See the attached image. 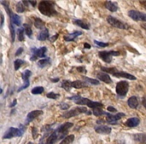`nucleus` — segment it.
<instances>
[{"label": "nucleus", "mask_w": 146, "mask_h": 144, "mask_svg": "<svg viewBox=\"0 0 146 144\" xmlns=\"http://www.w3.org/2000/svg\"><path fill=\"white\" fill-rule=\"evenodd\" d=\"M38 9L42 14L47 16H52L57 13L54 9V4L50 1H41L38 5Z\"/></svg>", "instance_id": "nucleus-1"}, {"label": "nucleus", "mask_w": 146, "mask_h": 144, "mask_svg": "<svg viewBox=\"0 0 146 144\" xmlns=\"http://www.w3.org/2000/svg\"><path fill=\"white\" fill-rule=\"evenodd\" d=\"M69 99L71 100H74V101L76 102V104H81V105H87L89 106V107L93 108V109H95V108H100L103 106V104L100 103V102H94V101H91V100L87 99V98H83L81 97V96H72V97H69Z\"/></svg>", "instance_id": "nucleus-2"}, {"label": "nucleus", "mask_w": 146, "mask_h": 144, "mask_svg": "<svg viewBox=\"0 0 146 144\" xmlns=\"http://www.w3.org/2000/svg\"><path fill=\"white\" fill-rule=\"evenodd\" d=\"M102 70L104 72H109L112 75H114L115 77H122V78H126V79H131V80H135V76L131 75V74L127 73V72H123V71H117L115 68H104L102 67Z\"/></svg>", "instance_id": "nucleus-3"}, {"label": "nucleus", "mask_w": 146, "mask_h": 144, "mask_svg": "<svg viewBox=\"0 0 146 144\" xmlns=\"http://www.w3.org/2000/svg\"><path fill=\"white\" fill-rule=\"evenodd\" d=\"M128 90H129V84H128L127 81H120L116 85V93L121 97L127 94Z\"/></svg>", "instance_id": "nucleus-4"}, {"label": "nucleus", "mask_w": 146, "mask_h": 144, "mask_svg": "<svg viewBox=\"0 0 146 144\" xmlns=\"http://www.w3.org/2000/svg\"><path fill=\"white\" fill-rule=\"evenodd\" d=\"M1 4L4 5L5 9H6V11L8 12V14L10 15L11 23H12V24H14V25H17V26L21 25V19H20V17H19L18 15H16V14H14V13L11 12V10L9 9V6H8V4H7V2H5V1H2V2H1Z\"/></svg>", "instance_id": "nucleus-5"}, {"label": "nucleus", "mask_w": 146, "mask_h": 144, "mask_svg": "<svg viewBox=\"0 0 146 144\" xmlns=\"http://www.w3.org/2000/svg\"><path fill=\"white\" fill-rule=\"evenodd\" d=\"M81 113H88L87 109H86L85 107H76L74 108V109H71L69 110L68 112H65L64 114H63V116H64L65 118H70V117H73V116H76V115H79V114Z\"/></svg>", "instance_id": "nucleus-6"}, {"label": "nucleus", "mask_w": 146, "mask_h": 144, "mask_svg": "<svg viewBox=\"0 0 146 144\" xmlns=\"http://www.w3.org/2000/svg\"><path fill=\"white\" fill-rule=\"evenodd\" d=\"M23 134V130H20L19 128H14V127H10L6 132H5L3 138L4 139H8V138H12V137H19Z\"/></svg>", "instance_id": "nucleus-7"}, {"label": "nucleus", "mask_w": 146, "mask_h": 144, "mask_svg": "<svg viewBox=\"0 0 146 144\" xmlns=\"http://www.w3.org/2000/svg\"><path fill=\"white\" fill-rule=\"evenodd\" d=\"M107 22L109 23L111 26L116 27V28H119V29H128V25L126 23L122 22V21L118 20V19L114 18L112 16H109L107 18Z\"/></svg>", "instance_id": "nucleus-8"}, {"label": "nucleus", "mask_w": 146, "mask_h": 144, "mask_svg": "<svg viewBox=\"0 0 146 144\" xmlns=\"http://www.w3.org/2000/svg\"><path fill=\"white\" fill-rule=\"evenodd\" d=\"M119 54L120 53L117 52V51H100L99 52L100 58L107 63L111 62V57L112 56H118Z\"/></svg>", "instance_id": "nucleus-9"}, {"label": "nucleus", "mask_w": 146, "mask_h": 144, "mask_svg": "<svg viewBox=\"0 0 146 144\" xmlns=\"http://www.w3.org/2000/svg\"><path fill=\"white\" fill-rule=\"evenodd\" d=\"M33 52L32 56H31V61H35L37 58H43L45 57V53H46V47H41V48H32L31 49Z\"/></svg>", "instance_id": "nucleus-10"}, {"label": "nucleus", "mask_w": 146, "mask_h": 144, "mask_svg": "<svg viewBox=\"0 0 146 144\" xmlns=\"http://www.w3.org/2000/svg\"><path fill=\"white\" fill-rule=\"evenodd\" d=\"M130 18H132L135 21H145L146 22V14L145 13L139 12V11H135V10H130L128 12Z\"/></svg>", "instance_id": "nucleus-11"}, {"label": "nucleus", "mask_w": 146, "mask_h": 144, "mask_svg": "<svg viewBox=\"0 0 146 144\" xmlns=\"http://www.w3.org/2000/svg\"><path fill=\"white\" fill-rule=\"evenodd\" d=\"M73 126L72 123H70V122H66V123L62 124V125H60L58 128H57V133H58L59 135V138L63 137L64 135H66L67 134V131H68L69 129H70L71 127Z\"/></svg>", "instance_id": "nucleus-12"}, {"label": "nucleus", "mask_w": 146, "mask_h": 144, "mask_svg": "<svg viewBox=\"0 0 146 144\" xmlns=\"http://www.w3.org/2000/svg\"><path fill=\"white\" fill-rule=\"evenodd\" d=\"M105 115L107 116L106 121H107L108 123L109 124H116L120 118L123 117L124 114L123 113H117V114H115V115H112V114H110V113H106Z\"/></svg>", "instance_id": "nucleus-13"}, {"label": "nucleus", "mask_w": 146, "mask_h": 144, "mask_svg": "<svg viewBox=\"0 0 146 144\" xmlns=\"http://www.w3.org/2000/svg\"><path fill=\"white\" fill-rule=\"evenodd\" d=\"M30 75H31V72L29 70L24 71V73L22 74V78H23V80L25 81V84H24V85H22L20 88H19V89H18L19 92L22 91L23 89H25V88H27L29 86V80H28V78L30 77Z\"/></svg>", "instance_id": "nucleus-14"}, {"label": "nucleus", "mask_w": 146, "mask_h": 144, "mask_svg": "<svg viewBox=\"0 0 146 144\" xmlns=\"http://www.w3.org/2000/svg\"><path fill=\"white\" fill-rule=\"evenodd\" d=\"M95 131L97 132V133H100V134H109L110 132H111V128L108 127V126H105V125L96 126Z\"/></svg>", "instance_id": "nucleus-15"}, {"label": "nucleus", "mask_w": 146, "mask_h": 144, "mask_svg": "<svg viewBox=\"0 0 146 144\" xmlns=\"http://www.w3.org/2000/svg\"><path fill=\"white\" fill-rule=\"evenodd\" d=\"M97 78L98 80H101V81L105 82V83H111V78L108 74L104 73V72H99L97 73Z\"/></svg>", "instance_id": "nucleus-16"}, {"label": "nucleus", "mask_w": 146, "mask_h": 144, "mask_svg": "<svg viewBox=\"0 0 146 144\" xmlns=\"http://www.w3.org/2000/svg\"><path fill=\"white\" fill-rule=\"evenodd\" d=\"M58 139H59V135H58V133H57L56 130H55L53 133H51L50 135L48 136V139H47L46 144H54Z\"/></svg>", "instance_id": "nucleus-17"}, {"label": "nucleus", "mask_w": 146, "mask_h": 144, "mask_svg": "<svg viewBox=\"0 0 146 144\" xmlns=\"http://www.w3.org/2000/svg\"><path fill=\"white\" fill-rule=\"evenodd\" d=\"M42 113V111L41 110H34V111H32V112H30V113L27 115V119H26V121L27 122H30V121H32V120H34L35 118H37L38 117L40 114Z\"/></svg>", "instance_id": "nucleus-18"}, {"label": "nucleus", "mask_w": 146, "mask_h": 144, "mask_svg": "<svg viewBox=\"0 0 146 144\" xmlns=\"http://www.w3.org/2000/svg\"><path fill=\"white\" fill-rule=\"evenodd\" d=\"M139 122H140L139 118L133 117V118L128 119L125 124H126V126H128V127H135V126H137L138 124H139Z\"/></svg>", "instance_id": "nucleus-19"}, {"label": "nucleus", "mask_w": 146, "mask_h": 144, "mask_svg": "<svg viewBox=\"0 0 146 144\" xmlns=\"http://www.w3.org/2000/svg\"><path fill=\"white\" fill-rule=\"evenodd\" d=\"M127 104L130 106L131 108H133V109H136V108L138 107V99L135 97V96H132V97H130L129 99H128L127 101Z\"/></svg>", "instance_id": "nucleus-20"}, {"label": "nucleus", "mask_w": 146, "mask_h": 144, "mask_svg": "<svg viewBox=\"0 0 146 144\" xmlns=\"http://www.w3.org/2000/svg\"><path fill=\"white\" fill-rule=\"evenodd\" d=\"M48 36H49L48 29H43V30L39 33V35H38V37H37V38H38V40H40V41H44V40H46V39L48 38Z\"/></svg>", "instance_id": "nucleus-21"}, {"label": "nucleus", "mask_w": 146, "mask_h": 144, "mask_svg": "<svg viewBox=\"0 0 146 144\" xmlns=\"http://www.w3.org/2000/svg\"><path fill=\"white\" fill-rule=\"evenodd\" d=\"M105 6H106V8H107L109 11H111V12H115V11H117V9H118L117 4L114 2H110V1H107V2L105 3Z\"/></svg>", "instance_id": "nucleus-22"}, {"label": "nucleus", "mask_w": 146, "mask_h": 144, "mask_svg": "<svg viewBox=\"0 0 146 144\" xmlns=\"http://www.w3.org/2000/svg\"><path fill=\"white\" fill-rule=\"evenodd\" d=\"M27 4H29L27 1H22V2H18L17 3V5H16V10L18 11L19 13H22V12H24L25 11V5H27Z\"/></svg>", "instance_id": "nucleus-23"}, {"label": "nucleus", "mask_w": 146, "mask_h": 144, "mask_svg": "<svg viewBox=\"0 0 146 144\" xmlns=\"http://www.w3.org/2000/svg\"><path fill=\"white\" fill-rule=\"evenodd\" d=\"M81 34H82V32H78V31H76V32L72 33V34H69V35H67V36H65L64 40L65 41H74L76 37L79 36V35H81Z\"/></svg>", "instance_id": "nucleus-24"}, {"label": "nucleus", "mask_w": 146, "mask_h": 144, "mask_svg": "<svg viewBox=\"0 0 146 144\" xmlns=\"http://www.w3.org/2000/svg\"><path fill=\"white\" fill-rule=\"evenodd\" d=\"M71 85H72V87L77 88V89H79V88L85 87V86L87 85V84H86L85 82H83V81H80V80H77V81L71 82Z\"/></svg>", "instance_id": "nucleus-25"}, {"label": "nucleus", "mask_w": 146, "mask_h": 144, "mask_svg": "<svg viewBox=\"0 0 146 144\" xmlns=\"http://www.w3.org/2000/svg\"><path fill=\"white\" fill-rule=\"evenodd\" d=\"M74 141V135H68L62 140L60 144H71Z\"/></svg>", "instance_id": "nucleus-26"}, {"label": "nucleus", "mask_w": 146, "mask_h": 144, "mask_svg": "<svg viewBox=\"0 0 146 144\" xmlns=\"http://www.w3.org/2000/svg\"><path fill=\"white\" fill-rule=\"evenodd\" d=\"M74 23H75L76 25H78V26L82 27L83 29H89L90 28V25L88 24V23H85L81 20H75L74 21Z\"/></svg>", "instance_id": "nucleus-27"}, {"label": "nucleus", "mask_w": 146, "mask_h": 144, "mask_svg": "<svg viewBox=\"0 0 146 144\" xmlns=\"http://www.w3.org/2000/svg\"><path fill=\"white\" fill-rule=\"evenodd\" d=\"M34 26L36 27V28H43V27H44V21L41 20L40 18H35Z\"/></svg>", "instance_id": "nucleus-28"}, {"label": "nucleus", "mask_w": 146, "mask_h": 144, "mask_svg": "<svg viewBox=\"0 0 146 144\" xmlns=\"http://www.w3.org/2000/svg\"><path fill=\"white\" fill-rule=\"evenodd\" d=\"M25 64H26L25 61L21 60V59H16V60L14 61V69L15 70H18L22 65H25Z\"/></svg>", "instance_id": "nucleus-29"}, {"label": "nucleus", "mask_w": 146, "mask_h": 144, "mask_svg": "<svg viewBox=\"0 0 146 144\" xmlns=\"http://www.w3.org/2000/svg\"><path fill=\"white\" fill-rule=\"evenodd\" d=\"M134 138L141 143H146V134H137L134 136Z\"/></svg>", "instance_id": "nucleus-30"}, {"label": "nucleus", "mask_w": 146, "mask_h": 144, "mask_svg": "<svg viewBox=\"0 0 146 144\" xmlns=\"http://www.w3.org/2000/svg\"><path fill=\"white\" fill-rule=\"evenodd\" d=\"M43 91H44V88L41 87V86H37V87L33 88V89L31 90V93L32 94H41V93H43Z\"/></svg>", "instance_id": "nucleus-31"}, {"label": "nucleus", "mask_w": 146, "mask_h": 144, "mask_svg": "<svg viewBox=\"0 0 146 144\" xmlns=\"http://www.w3.org/2000/svg\"><path fill=\"white\" fill-rule=\"evenodd\" d=\"M62 87L65 88V90L69 91V90H70V88L72 87V85H71V82L68 81V80H64V81L62 82Z\"/></svg>", "instance_id": "nucleus-32"}, {"label": "nucleus", "mask_w": 146, "mask_h": 144, "mask_svg": "<svg viewBox=\"0 0 146 144\" xmlns=\"http://www.w3.org/2000/svg\"><path fill=\"white\" fill-rule=\"evenodd\" d=\"M18 40L19 41H24V28H20V29H18Z\"/></svg>", "instance_id": "nucleus-33"}, {"label": "nucleus", "mask_w": 146, "mask_h": 144, "mask_svg": "<svg viewBox=\"0 0 146 144\" xmlns=\"http://www.w3.org/2000/svg\"><path fill=\"white\" fill-rule=\"evenodd\" d=\"M24 31L26 32L28 37H32V30H31L30 26L28 24H24Z\"/></svg>", "instance_id": "nucleus-34"}, {"label": "nucleus", "mask_w": 146, "mask_h": 144, "mask_svg": "<svg viewBox=\"0 0 146 144\" xmlns=\"http://www.w3.org/2000/svg\"><path fill=\"white\" fill-rule=\"evenodd\" d=\"M49 63H50V60H49V59H43V60H40L38 62V66L45 67V66H47V65H49Z\"/></svg>", "instance_id": "nucleus-35"}, {"label": "nucleus", "mask_w": 146, "mask_h": 144, "mask_svg": "<svg viewBox=\"0 0 146 144\" xmlns=\"http://www.w3.org/2000/svg\"><path fill=\"white\" fill-rule=\"evenodd\" d=\"M93 114L96 116H100V115H103V114H106V112H104L100 108H95V109H93Z\"/></svg>", "instance_id": "nucleus-36"}, {"label": "nucleus", "mask_w": 146, "mask_h": 144, "mask_svg": "<svg viewBox=\"0 0 146 144\" xmlns=\"http://www.w3.org/2000/svg\"><path fill=\"white\" fill-rule=\"evenodd\" d=\"M10 31H11V39H12V42L15 40V30H14V27H13V24L10 22Z\"/></svg>", "instance_id": "nucleus-37"}, {"label": "nucleus", "mask_w": 146, "mask_h": 144, "mask_svg": "<svg viewBox=\"0 0 146 144\" xmlns=\"http://www.w3.org/2000/svg\"><path fill=\"white\" fill-rule=\"evenodd\" d=\"M84 79H85L87 82H90V83L94 84V85H98V84H99V81H98V80H94V79H92V78L85 77V78H84Z\"/></svg>", "instance_id": "nucleus-38"}, {"label": "nucleus", "mask_w": 146, "mask_h": 144, "mask_svg": "<svg viewBox=\"0 0 146 144\" xmlns=\"http://www.w3.org/2000/svg\"><path fill=\"white\" fill-rule=\"evenodd\" d=\"M58 96H59V94H55V93H52V92L47 94V97L51 98V99H56V98H58Z\"/></svg>", "instance_id": "nucleus-39"}, {"label": "nucleus", "mask_w": 146, "mask_h": 144, "mask_svg": "<svg viewBox=\"0 0 146 144\" xmlns=\"http://www.w3.org/2000/svg\"><path fill=\"white\" fill-rule=\"evenodd\" d=\"M95 42L96 45H98V46H101V47H107L108 46V43H103V42H99V41H94Z\"/></svg>", "instance_id": "nucleus-40"}, {"label": "nucleus", "mask_w": 146, "mask_h": 144, "mask_svg": "<svg viewBox=\"0 0 146 144\" xmlns=\"http://www.w3.org/2000/svg\"><path fill=\"white\" fill-rule=\"evenodd\" d=\"M60 108H61V109H67V108H68V105H67V104H65V103H61L60 104Z\"/></svg>", "instance_id": "nucleus-41"}, {"label": "nucleus", "mask_w": 146, "mask_h": 144, "mask_svg": "<svg viewBox=\"0 0 146 144\" xmlns=\"http://www.w3.org/2000/svg\"><path fill=\"white\" fill-rule=\"evenodd\" d=\"M108 111H112V112H116V109L114 107H112V106H109V107L107 108Z\"/></svg>", "instance_id": "nucleus-42"}, {"label": "nucleus", "mask_w": 146, "mask_h": 144, "mask_svg": "<svg viewBox=\"0 0 146 144\" xmlns=\"http://www.w3.org/2000/svg\"><path fill=\"white\" fill-rule=\"evenodd\" d=\"M0 17H1V24H0V27L3 26V22H4V17H3L2 14H0Z\"/></svg>", "instance_id": "nucleus-43"}, {"label": "nucleus", "mask_w": 146, "mask_h": 144, "mask_svg": "<svg viewBox=\"0 0 146 144\" xmlns=\"http://www.w3.org/2000/svg\"><path fill=\"white\" fill-rule=\"evenodd\" d=\"M142 103H143V106L146 108V96H144L143 98H142Z\"/></svg>", "instance_id": "nucleus-44"}, {"label": "nucleus", "mask_w": 146, "mask_h": 144, "mask_svg": "<svg viewBox=\"0 0 146 144\" xmlns=\"http://www.w3.org/2000/svg\"><path fill=\"white\" fill-rule=\"evenodd\" d=\"M22 51H23V48H19L18 50H17V52H16V56H18V55L20 54Z\"/></svg>", "instance_id": "nucleus-45"}, {"label": "nucleus", "mask_w": 146, "mask_h": 144, "mask_svg": "<svg viewBox=\"0 0 146 144\" xmlns=\"http://www.w3.org/2000/svg\"><path fill=\"white\" fill-rule=\"evenodd\" d=\"M84 47H85L86 49H89L91 46H90V44H88V43H84Z\"/></svg>", "instance_id": "nucleus-46"}, {"label": "nucleus", "mask_w": 146, "mask_h": 144, "mask_svg": "<svg viewBox=\"0 0 146 144\" xmlns=\"http://www.w3.org/2000/svg\"><path fill=\"white\" fill-rule=\"evenodd\" d=\"M78 71H84L85 72V68H83V67H78Z\"/></svg>", "instance_id": "nucleus-47"}, {"label": "nucleus", "mask_w": 146, "mask_h": 144, "mask_svg": "<svg viewBox=\"0 0 146 144\" xmlns=\"http://www.w3.org/2000/svg\"><path fill=\"white\" fill-rule=\"evenodd\" d=\"M16 103H17V101H16V100H14V101L12 102V104L10 105V107H13V106H15V104H16Z\"/></svg>", "instance_id": "nucleus-48"}, {"label": "nucleus", "mask_w": 146, "mask_h": 144, "mask_svg": "<svg viewBox=\"0 0 146 144\" xmlns=\"http://www.w3.org/2000/svg\"><path fill=\"white\" fill-rule=\"evenodd\" d=\"M53 82H58L59 81V78H54V79H52Z\"/></svg>", "instance_id": "nucleus-49"}, {"label": "nucleus", "mask_w": 146, "mask_h": 144, "mask_svg": "<svg viewBox=\"0 0 146 144\" xmlns=\"http://www.w3.org/2000/svg\"><path fill=\"white\" fill-rule=\"evenodd\" d=\"M57 36H58V35H54V36H53V37H52V40H51V41H54V40H55V39H56V38H57Z\"/></svg>", "instance_id": "nucleus-50"}, {"label": "nucleus", "mask_w": 146, "mask_h": 144, "mask_svg": "<svg viewBox=\"0 0 146 144\" xmlns=\"http://www.w3.org/2000/svg\"><path fill=\"white\" fill-rule=\"evenodd\" d=\"M141 4L144 5V6H146V1H144V2H143V1H141Z\"/></svg>", "instance_id": "nucleus-51"}, {"label": "nucleus", "mask_w": 146, "mask_h": 144, "mask_svg": "<svg viewBox=\"0 0 146 144\" xmlns=\"http://www.w3.org/2000/svg\"><path fill=\"white\" fill-rule=\"evenodd\" d=\"M143 28H145V29H146V25H143Z\"/></svg>", "instance_id": "nucleus-52"}, {"label": "nucleus", "mask_w": 146, "mask_h": 144, "mask_svg": "<svg viewBox=\"0 0 146 144\" xmlns=\"http://www.w3.org/2000/svg\"><path fill=\"white\" fill-rule=\"evenodd\" d=\"M28 144H33V143H31V142H29V143Z\"/></svg>", "instance_id": "nucleus-53"}]
</instances>
